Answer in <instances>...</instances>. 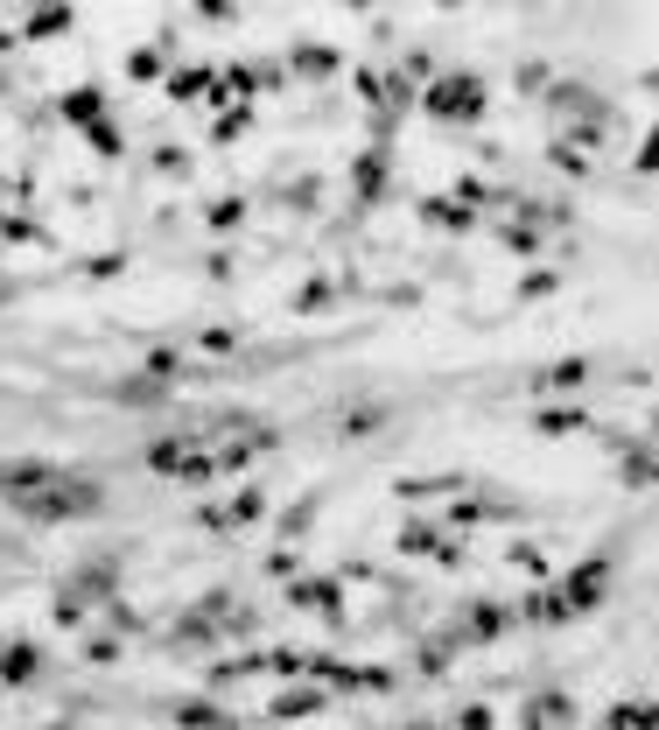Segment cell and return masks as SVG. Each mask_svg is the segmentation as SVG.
Returning a JSON list of instances; mask_svg holds the SVG:
<instances>
[{"mask_svg":"<svg viewBox=\"0 0 659 730\" xmlns=\"http://www.w3.org/2000/svg\"><path fill=\"white\" fill-rule=\"evenodd\" d=\"M99 505H106L99 478H85V471H56V478L22 505V513L28 520H85V513H99Z\"/></svg>","mask_w":659,"mask_h":730,"instance_id":"1","label":"cell"},{"mask_svg":"<svg viewBox=\"0 0 659 730\" xmlns=\"http://www.w3.org/2000/svg\"><path fill=\"white\" fill-rule=\"evenodd\" d=\"M428 113H436V120H477V113H484V78H477V71L436 78L428 85Z\"/></svg>","mask_w":659,"mask_h":730,"instance_id":"2","label":"cell"},{"mask_svg":"<svg viewBox=\"0 0 659 730\" xmlns=\"http://www.w3.org/2000/svg\"><path fill=\"white\" fill-rule=\"evenodd\" d=\"M56 478V464H42V457H22V464H0V505H14L22 513L28 499H36L42 485Z\"/></svg>","mask_w":659,"mask_h":730,"instance_id":"3","label":"cell"},{"mask_svg":"<svg viewBox=\"0 0 659 730\" xmlns=\"http://www.w3.org/2000/svg\"><path fill=\"white\" fill-rule=\"evenodd\" d=\"M99 113H106V92H99V85L64 92V120H70V127H99Z\"/></svg>","mask_w":659,"mask_h":730,"instance_id":"4","label":"cell"},{"mask_svg":"<svg viewBox=\"0 0 659 730\" xmlns=\"http://www.w3.org/2000/svg\"><path fill=\"white\" fill-rule=\"evenodd\" d=\"M36 646H28V639H22V646H0V681H36Z\"/></svg>","mask_w":659,"mask_h":730,"instance_id":"5","label":"cell"},{"mask_svg":"<svg viewBox=\"0 0 659 730\" xmlns=\"http://www.w3.org/2000/svg\"><path fill=\"white\" fill-rule=\"evenodd\" d=\"M288 598L309 604V611H323V618H337V584H295Z\"/></svg>","mask_w":659,"mask_h":730,"instance_id":"6","label":"cell"},{"mask_svg":"<svg viewBox=\"0 0 659 730\" xmlns=\"http://www.w3.org/2000/svg\"><path fill=\"white\" fill-rule=\"evenodd\" d=\"M505 618H513V611H499V604H477V611H470V625H463V639H491Z\"/></svg>","mask_w":659,"mask_h":730,"instance_id":"7","label":"cell"},{"mask_svg":"<svg viewBox=\"0 0 659 730\" xmlns=\"http://www.w3.org/2000/svg\"><path fill=\"white\" fill-rule=\"evenodd\" d=\"M568 723V703L561 695H541V703H533V730H561Z\"/></svg>","mask_w":659,"mask_h":730,"instance_id":"8","label":"cell"},{"mask_svg":"<svg viewBox=\"0 0 659 730\" xmlns=\"http://www.w3.org/2000/svg\"><path fill=\"white\" fill-rule=\"evenodd\" d=\"M568 428H582V408H547L541 414V436H568Z\"/></svg>","mask_w":659,"mask_h":730,"instance_id":"9","label":"cell"},{"mask_svg":"<svg viewBox=\"0 0 659 730\" xmlns=\"http://www.w3.org/2000/svg\"><path fill=\"white\" fill-rule=\"evenodd\" d=\"M204 85H211V71H176V78H169V92H176V99H197Z\"/></svg>","mask_w":659,"mask_h":730,"instance_id":"10","label":"cell"},{"mask_svg":"<svg viewBox=\"0 0 659 730\" xmlns=\"http://www.w3.org/2000/svg\"><path fill=\"white\" fill-rule=\"evenodd\" d=\"M582 372H590V366H582V359H561V366L547 372V386H582Z\"/></svg>","mask_w":659,"mask_h":730,"instance_id":"11","label":"cell"},{"mask_svg":"<svg viewBox=\"0 0 659 730\" xmlns=\"http://www.w3.org/2000/svg\"><path fill=\"white\" fill-rule=\"evenodd\" d=\"M309 709H316V695H281V703H274V717H309Z\"/></svg>","mask_w":659,"mask_h":730,"instance_id":"12","label":"cell"},{"mask_svg":"<svg viewBox=\"0 0 659 730\" xmlns=\"http://www.w3.org/2000/svg\"><path fill=\"white\" fill-rule=\"evenodd\" d=\"M56 28H70V14H64V8H50V14H36V22H28V36H56Z\"/></svg>","mask_w":659,"mask_h":730,"instance_id":"13","label":"cell"},{"mask_svg":"<svg viewBox=\"0 0 659 730\" xmlns=\"http://www.w3.org/2000/svg\"><path fill=\"white\" fill-rule=\"evenodd\" d=\"M183 723H190V730H211V723H218V709H211V703H190V709H183Z\"/></svg>","mask_w":659,"mask_h":730,"instance_id":"14","label":"cell"},{"mask_svg":"<svg viewBox=\"0 0 659 730\" xmlns=\"http://www.w3.org/2000/svg\"><path fill=\"white\" fill-rule=\"evenodd\" d=\"M92 148H99V155H119V133H113L106 120H99V127H92Z\"/></svg>","mask_w":659,"mask_h":730,"instance_id":"15","label":"cell"},{"mask_svg":"<svg viewBox=\"0 0 659 730\" xmlns=\"http://www.w3.org/2000/svg\"><path fill=\"white\" fill-rule=\"evenodd\" d=\"M414 730H428V723H414Z\"/></svg>","mask_w":659,"mask_h":730,"instance_id":"16","label":"cell"}]
</instances>
